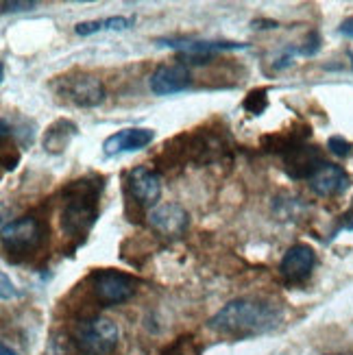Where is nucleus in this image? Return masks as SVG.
<instances>
[{
    "instance_id": "16",
    "label": "nucleus",
    "mask_w": 353,
    "mask_h": 355,
    "mask_svg": "<svg viewBox=\"0 0 353 355\" xmlns=\"http://www.w3.org/2000/svg\"><path fill=\"white\" fill-rule=\"evenodd\" d=\"M135 24V18H122V15H112L105 20H92V22H81L76 24V35L87 37L94 33H103V31H127Z\"/></svg>"
},
{
    "instance_id": "13",
    "label": "nucleus",
    "mask_w": 353,
    "mask_h": 355,
    "mask_svg": "<svg viewBox=\"0 0 353 355\" xmlns=\"http://www.w3.org/2000/svg\"><path fill=\"white\" fill-rule=\"evenodd\" d=\"M308 183H310V190L314 194H318V196H338L351 185V179H349V175L343 171L341 166L325 162L310 177Z\"/></svg>"
},
{
    "instance_id": "26",
    "label": "nucleus",
    "mask_w": 353,
    "mask_h": 355,
    "mask_svg": "<svg viewBox=\"0 0 353 355\" xmlns=\"http://www.w3.org/2000/svg\"><path fill=\"white\" fill-rule=\"evenodd\" d=\"M253 26L255 28H275V26H277V22H275V20H253Z\"/></svg>"
},
{
    "instance_id": "25",
    "label": "nucleus",
    "mask_w": 353,
    "mask_h": 355,
    "mask_svg": "<svg viewBox=\"0 0 353 355\" xmlns=\"http://www.w3.org/2000/svg\"><path fill=\"white\" fill-rule=\"evenodd\" d=\"M341 33H343L345 37H351V40H353V18H347V20L341 24Z\"/></svg>"
},
{
    "instance_id": "14",
    "label": "nucleus",
    "mask_w": 353,
    "mask_h": 355,
    "mask_svg": "<svg viewBox=\"0 0 353 355\" xmlns=\"http://www.w3.org/2000/svg\"><path fill=\"white\" fill-rule=\"evenodd\" d=\"M153 137H155V133L150 129H142V127L122 129V131L107 137L103 142V150L107 157H114L118 153H133V150H140V148L148 146L153 142Z\"/></svg>"
},
{
    "instance_id": "15",
    "label": "nucleus",
    "mask_w": 353,
    "mask_h": 355,
    "mask_svg": "<svg viewBox=\"0 0 353 355\" xmlns=\"http://www.w3.org/2000/svg\"><path fill=\"white\" fill-rule=\"evenodd\" d=\"M76 133H79V129H76V125L72 120L61 118V120L53 122V125L44 133V150L53 153V155H59V153H64L70 146V142L76 137Z\"/></svg>"
},
{
    "instance_id": "7",
    "label": "nucleus",
    "mask_w": 353,
    "mask_h": 355,
    "mask_svg": "<svg viewBox=\"0 0 353 355\" xmlns=\"http://www.w3.org/2000/svg\"><path fill=\"white\" fill-rule=\"evenodd\" d=\"M284 166L290 179H308L325 164L323 155H320L318 146H310L305 142H299L295 146H290L288 150L282 153Z\"/></svg>"
},
{
    "instance_id": "18",
    "label": "nucleus",
    "mask_w": 353,
    "mask_h": 355,
    "mask_svg": "<svg viewBox=\"0 0 353 355\" xmlns=\"http://www.w3.org/2000/svg\"><path fill=\"white\" fill-rule=\"evenodd\" d=\"M76 349L72 338L66 336H55L51 345H49V355H72V351Z\"/></svg>"
},
{
    "instance_id": "12",
    "label": "nucleus",
    "mask_w": 353,
    "mask_h": 355,
    "mask_svg": "<svg viewBox=\"0 0 353 355\" xmlns=\"http://www.w3.org/2000/svg\"><path fill=\"white\" fill-rule=\"evenodd\" d=\"M160 44L186 53V59H192L194 64H203V59H209L214 53L247 49V44H238V42H207V40H160Z\"/></svg>"
},
{
    "instance_id": "5",
    "label": "nucleus",
    "mask_w": 353,
    "mask_h": 355,
    "mask_svg": "<svg viewBox=\"0 0 353 355\" xmlns=\"http://www.w3.org/2000/svg\"><path fill=\"white\" fill-rule=\"evenodd\" d=\"M55 89L61 98L70 101L76 107H96L105 101V87L98 76L76 72L59 76Z\"/></svg>"
},
{
    "instance_id": "10",
    "label": "nucleus",
    "mask_w": 353,
    "mask_h": 355,
    "mask_svg": "<svg viewBox=\"0 0 353 355\" xmlns=\"http://www.w3.org/2000/svg\"><path fill=\"white\" fill-rule=\"evenodd\" d=\"M314 264H316V255H314L312 246L295 244V246H290V249L286 251V255L282 257L279 272H282V277L286 282L299 284L303 279H308Z\"/></svg>"
},
{
    "instance_id": "4",
    "label": "nucleus",
    "mask_w": 353,
    "mask_h": 355,
    "mask_svg": "<svg viewBox=\"0 0 353 355\" xmlns=\"http://www.w3.org/2000/svg\"><path fill=\"white\" fill-rule=\"evenodd\" d=\"M44 240V225L33 216H22L3 227V249L9 259L18 261L40 249Z\"/></svg>"
},
{
    "instance_id": "24",
    "label": "nucleus",
    "mask_w": 353,
    "mask_h": 355,
    "mask_svg": "<svg viewBox=\"0 0 353 355\" xmlns=\"http://www.w3.org/2000/svg\"><path fill=\"white\" fill-rule=\"evenodd\" d=\"M18 292L13 290V284H9V277L3 275V299H9V297H15Z\"/></svg>"
},
{
    "instance_id": "19",
    "label": "nucleus",
    "mask_w": 353,
    "mask_h": 355,
    "mask_svg": "<svg viewBox=\"0 0 353 355\" xmlns=\"http://www.w3.org/2000/svg\"><path fill=\"white\" fill-rule=\"evenodd\" d=\"M327 148H329L332 155H336V157H349L351 153H353V144L347 142L345 137H341V135L329 137V140H327Z\"/></svg>"
},
{
    "instance_id": "2",
    "label": "nucleus",
    "mask_w": 353,
    "mask_h": 355,
    "mask_svg": "<svg viewBox=\"0 0 353 355\" xmlns=\"http://www.w3.org/2000/svg\"><path fill=\"white\" fill-rule=\"evenodd\" d=\"M103 179L85 177L70 181L64 188V209H61V229L70 238L85 236L98 218V196Z\"/></svg>"
},
{
    "instance_id": "1",
    "label": "nucleus",
    "mask_w": 353,
    "mask_h": 355,
    "mask_svg": "<svg viewBox=\"0 0 353 355\" xmlns=\"http://www.w3.org/2000/svg\"><path fill=\"white\" fill-rule=\"evenodd\" d=\"M282 322V310L262 299H234L214 314L207 327L232 338H253L275 329Z\"/></svg>"
},
{
    "instance_id": "3",
    "label": "nucleus",
    "mask_w": 353,
    "mask_h": 355,
    "mask_svg": "<svg viewBox=\"0 0 353 355\" xmlns=\"http://www.w3.org/2000/svg\"><path fill=\"white\" fill-rule=\"evenodd\" d=\"M72 340L85 355H107L118 347L120 329L114 320L105 316L83 318L72 329Z\"/></svg>"
},
{
    "instance_id": "8",
    "label": "nucleus",
    "mask_w": 353,
    "mask_h": 355,
    "mask_svg": "<svg viewBox=\"0 0 353 355\" xmlns=\"http://www.w3.org/2000/svg\"><path fill=\"white\" fill-rule=\"evenodd\" d=\"M190 83H192L190 68L183 64V61H177V64H164V66L155 68V72H153L148 79L150 92L157 96L179 94V92L188 89Z\"/></svg>"
},
{
    "instance_id": "9",
    "label": "nucleus",
    "mask_w": 353,
    "mask_h": 355,
    "mask_svg": "<svg viewBox=\"0 0 353 355\" xmlns=\"http://www.w3.org/2000/svg\"><path fill=\"white\" fill-rule=\"evenodd\" d=\"M188 211L177 203H162L148 214L150 229L162 238H179L188 229Z\"/></svg>"
},
{
    "instance_id": "6",
    "label": "nucleus",
    "mask_w": 353,
    "mask_h": 355,
    "mask_svg": "<svg viewBox=\"0 0 353 355\" xmlns=\"http://www.w3.org/2000/svg\"><path fill=\"white\" fill-rule=\"evenodd\" d=\"M92 288H94V295L98 301L107 305H118L133 297L135 279L125 272L107 268V270H96L92 275Z\"/></svg>"
},
{
    "instance_id": "23",
    "label": "nucleus",
    "mask_w": 353,
    "mask_h": 355,
    "mask_svg": "<svg viewBox=\"0 0 353 355\" xmlns=\"http://www.w3.org/2000/svg\"><path fill=\"white\" fill-rule=\"evenodd\" d=\"M318 49H320V40H318V35H316V33H310L308 40H305V46H301V55L312 57V55L318 53Z\"/></svg>"
},
{
    "instance_id": "22",
    "label": "nucleus",
    "mask_w": 353,
    "mask_h": 355,
    "mask_svg": "<svg viewBox=\"0 0 353 355\" xmlns=\"http://www.w3.org/2000/svg\"><path fill=\"white\" fill-rule=\"evenodd\" d=\"M301 53V49H295V46H288V49L273 61V68L275 70H284V68H288V66H293L295 64V57Z\"/></svg>"
},
{
    "instance_id": "20",
    "label": "nucleus",
    "mask_w": 353,
    "mask_h": 355,
    "mask_svg": "<svg viewBox=\"0 0 353 355\" xmlns=\"http://www.w3.org/2000/svg\"><path fill=\"white\" fill-rule=\"evenodd\" d=\"M188 349H194L192 336H181V338H177V343H173L164 351V355H198V351L188 353Z\"/></svg>"
},
{
    "instance_id": "17",
    "label": "nucleus",
    "mask_w": 353,
    "mask_h": 355,
    "mask_svg": "<svg viewBox=\"0 0 353 355\" xmlns=\"http://www.w3.org/2000/svg\"><path fill=\"white\" fill-rule=\"evenodd\" d=\"M242 107L247 110L251 116H259V114H264L266 112V107H268V92L264 87H257V89H251L247 98H244Z\"/></svg>"
},
{
    "instance_id": "11",
    "label": "nucleus",
    "mask_w": 353,
    "mask_h": 355,
    "mask_svg": "<svg viewBox=\"0 0 353 355\" xmlns=\"http://www.w3.org/2000/svg\"><path fill=\"white\" fill-rule=\"evenodd\" d=\"M129 192L140 205L150 207L155 205L162 196V179L148 166H135L129 173Z\"/></svg>"
},
{
    "instance_id": "21",
    "label": "nucleus",
    "mask_w": 353,
    "mask_h": 355,
    "mask_svg": "<svg viewBox=\"0 0 353 355\" xmlns=\"http://www.w3.org/2000/svg\"><path fill=\"white\" fill-rule=\"evenodd\" d=\"M3 13H20V11H31L35 9L37 3L33 0H3Z\"/></svg>"
},
{
    "instance_id": "27",
    "label": "nucleus",
    "mask_w": 353,
    "mask_h": 355,
    "mask_svg": "<svg viewBox=\"0 0 353 355\" xmlns=\"http://www.w3.org/2000/svg\"><path fill=\"white\" fill-rule=\"evenodd\" d=\"M0 355H15V351L9 349L7 345H3V347H0Z\"/></svg>"
}]
</instances>
